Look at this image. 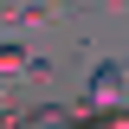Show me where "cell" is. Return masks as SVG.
<instances>
[{"label":"cell","mask_w":129,"mask_h":129,"mask_svg":"<svg viewBox=\"0 0 129 129\" xmlns=\"http://www.w3.org/2000/svg\"><path fill=\"white\" fill-rule=\"evenodd\" d=\"M110 103H129V64L103 58L90 71V90H84V110H110Z\"/></svg>","instance_id":"1"},{"label":"cell","mask_w":129,"mask_h":129,"mask_svg":"<svg viewBox=\"0 0 129 129\" xmlns=\"http://www.w3.org/2000/svg\"><path fill=\"white\" fill-rule=\"evenodd\" d=\"M26 64H32V52H26V45H13V39L0 45V78H26Z\"/></svg>","instance_id":"2"}]
</instances>
